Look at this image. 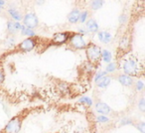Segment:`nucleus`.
Returning <instances> with one entry per match:
<instances>
[{"instance_id": "1", "label": "nucleus", "mask_w": 145, "mask_h": 133, "mask_svg": "<svg viewBox=\"0 0 145 133\" xmlns=\"http://www.w3.org/2000/svg\"><path fill=\"white\" fill-rule=\"evenodd\" d=\"M122 69L125 75L129 77H139L143 75V65L140 61L134 58L125 59L122 65Z\"/></svg>"}, {"instance_id": "2", "label": "nucleus", "mask_w": 145, "mask_h": 133, "mask_svg": "<svg viewBox=\"0 0 145 133\" xmlns=\"http://www.w3.org/2000/svg\"><path fill=\"white\" fill-rule=\"evenodd\" d=\"M86 53L89 63L93 66H97L101 60V50L95 44H89L86 47Z\"/></svg>"}, {"instance_id": "3", "label": "nucleus", "mask_w": 145, "mask_h": 133, "mask_svg": "<svg viewBox=\"0 0 145 133\" xmlns=\"http://www.w3.org/2000/svg\"><path fill=\"white\" fill-rule=\"evenodd\" d=\"M70 43L72 47L78 50H82V49H86L87 44L85 42V39H84L83 35L80 34V33H74V34H71L70 36Z\"/></svg>"}, {"instance_id": "4", "label": "nucleus", "mask_w": 145, "mask_h": 133, "mask_svg": "<svg viewBox=\"0 0 145 133\" xmlns=\"http://www.w3.org/2000/svg\"><path fill=\"white\" fill-rule=\"evenodd\" d=\"M21 123L22 121L20 117H14L6 124L3 133H17L21 128Z\"/></svg>"}, {"instance_id": "5", "label": "nucleus", "mask_w": 145, "mask_h": 133, "mask_svg": "<svg viewBox=\"0 0 145 133\" xmlns=\"http://www.w3.org/2000/svg\"><path fill=\"white\" fill-rule=\"evenodd\" d=\"M37 46V42L35 38H27L25 39L23 42H21L19 44V49H20L22 52H30L32 51L35 47Z\"/></svg>"}, {"instance_id": "6", "label": "nucleus", "mask_w": 145, "mask_h": 133, "mask_svg": "<svg viewBox=\"0 0 145 133\" xmlns=\"http://www.w3.org/2000/svg\"><path fill=\"white\" fill-rule=\"evenodd\" d=\"M38 23L39 20L34 13H28L23 18V24L25 25L26 28H30V29L35 28L38 25Z\"/></svg>"}, {"instance_id": "7", "label": "nucleus", "mask_w": 145, "mask_h": 133, "mask_svg": "<svg viewBox=\"0 0 145 133\" xmlns=\"http://www.w3.org/2000/svg\"><path fill=\"white\" fill-rule=\"evenodd\" d=\"M71 33L69 32H60V33H56V34L53 36L52 38V42L56 45H62L65 44L67 41L70 39Z\"/></svg>"}, {"instance_id": "8", "label": "nucleus", "mask_w": 145, "mask_h": 133, "mask_svg": "<svg viewBox=\"0 0 145 133\" xmlns=\"http://www.w3.org/2000/svg\"><path fill=\"white\" fill-rule=\"evenodd\" d=\"M95 110H97L99 113H101V114L106 115L110 112L111 109H110V107L106 104V103L99 102V103H97V105H95Z\"/></svg>"}, {"instance_id": "9", "label": "nucleus", "mask_w": 145, "mask_h": 133, "mask_svg": "<svg viewBox=\"0 0 145 133\" xmlns=\"http://www.w3.org/2000/svg\"><path fill=\"white\" fill-rule=\"evenodd\" d=\"M118 81L121 83V85H125V87H130V85H132V83H133L132 78L125 75V74H122V75L118 76Z\"/></svg>"}, {"instance_id": "10", "label": "nucleus", "mask_w": 145, "mask_h": 133, "mask_svg": "<svg viewBox=\"0 0 145 133\" xmlns=\"http://www.w3.org/2000/svg\"><path fill=\"white\" fill-rule=\"evenodd\" d=\"M97 36H99V40L101 41V43H105V44L109 43L111 41V39H112L111 34L108 32H106V31H101Z\"/></svg>"}, {"instance_id": "11", "label": "nucleus", "mask_w": 145, "mask_h": 133, "mask_svg": "<svg viewBox=\"0 0 145 133\" xmlns=\"http://www.w3.org/2000/svg\"><path fill=\"white\" fill-rule=\"evenodd\" d=\"M80 10L79 9H74L72 11H71V13L68 15V20L70 23H77L79 21L80 18Z\"/></svg>"}, {"instance_id": "12", "label": "nucleus", "mask_w": 145, "mask_h": 133, "mask_svg": "<svg viewBox=\"0 0 145 133\" xmlns=\"http://www.w3.org/2000/svg\"><path fill=\"white\" fill-rule=\"evenodd\" d=\"M22 28V25L19 22H7V29L10 33H15L18 30H21Z\"/></svg>"}, {"instance_id": "13", "label": "nucleus", "mask_w": 145, "mask_h": 133, "mask_svg": "<svg viewBox=\"0 0 145 133\" xmlns=\"http://www.w3.org/2000/svg\"><path fill=\"white\" fill-rule=\"evenodd\" d=\"M110 81H111V78L105 76V77L101 78V80L97 81V87H101V89H105V87H108V85L110 83Z\"/></svg>"}, {"instance_id": "14", "label": "nucleus", "mask_w": 145, "mask_h": 133, "mask_svg": "<svg viewBox=\"0 0 145 133\" xmlns=\"http://www.w3.org/2000/svg\"><path fill=\"white\" fill-rule=\"evenodd\" d=\"M87 29L89 32L91 33H95L99 30V25H97V21H95L93 19H91L87 22Z\"/></svg>"}, {"instance_id": "15", "label": "nucleus", "mask_w": 145, "mask_h": 133, "mask_svg": "<svg viewBox=\"0 0 145 133\" xmlns=\"http://www.w3.org/2000/svg\"><path fill=\"white\" fill-rule=\"evenodd\" d=\"M21 33H22L23 36H27V37H30V38H33L35 36V32L33 29L30 28H26L25 26H22L21 28Z\"/></svg>"}, {"instance_id": "16", "label": "nucleus", "mask_w": 145, "mask_h": 133, "mask_svg": "<svg viewBox=\"0 0 145 133\" xmlns=\"http://www.w3.org/2000/svg\"><path fill=\"white\" fill-rule=\"evenodd\" d=\"M101 59L103 60V62L105 63H110L111 59H112V56H111V53L107 50H103L101 51Z\"/></svg>"}, {"instance_id": "17", "label": "nucleus", "mask_w": 145, "mask_h": 133, "mask_svg": "<svg viewBox=\"0 0 145 133\" xmlns=\"http://www.w3.org/2000/svg\"><path fill=\"white\" fill-rule=\"evenodd\" d=\"M103 5V1L101 0H95V1H91V7L93 10H97V9L101 8Z\"/></svg>"}, {"instance_id": "18", "label": "nucleus", "mask_w": 145, "mask_h": 133, "mask_svg": "<svg viewBox=\"0 0 145 133\" xmlns=\"http://www.w3.org/2000/svg\"><path fill=\"white\" fill-rule=\"evenodd\" d=\"M9 14H10L11 16H12L13 19L17 20V22H19V21L21 20V15H20V13H19L17 10H15V9H9Z\"/></svg>"}, {"instance_id": "19", "label": "nucleus", "mask_w": 145, "mask_h": 133, "mask_svg": "<svg viewBox=\"0 0 145 133\" xmlns=\"http://www.w3.org/2000/svg\"><path fill=\"white\" fill-rule=\"evenodd\" d=\"M116 70V64L115 63H109L105 68V73H113Z\"/></svg>"}, {"instance_id": "20", "label": "nucleus", "mask_w": 145, "mask_h": 133, "mask_svg": "<svg viewBox=\"0 0 145 133\" xmlns=\"http://www.w3.org/2000/svg\"><path fill=\"white\" fill-rule=\"evenodd\" d=\"M88 16H89V12L88 11H83V12L80 13V18H79V21L81 23H85L86 20H87Z\"/></svg>"}, {"instance_id": "21", "label": "nucleus", "mask_w": 145, "mask_h": 133, "mask_svg": "<svg viewBox=\"0 0 145 133\" xmlns=\"http://www.w3.org/2000/svg\"><path fill=\"white\" fill-rule=\"evenodd\" d=\"M80 102L81 103H87L89 106H91V104H93V100H91V97H88V96H84V97H82L81 99H80Z\"/></svg>"}, {"instance_id": "22", "label": "nucleus", "mask_w": 145, "mask_h": 133, "mask_svg": "<svg viewBox=\"0 0 145 133\" xmlns=\"http://www.w3.org/2000/svg\"><path fill=\"white\" fill-rule=\"evenodd\" d=\"M97 121L99 123H105L108 121V118H107L106 116H105V115H99V116L97 117Z\"/></svg>"}, {"instance_id": "23", "label": "nucleus", "mask_w": 145, "mask_h": 133, "mask_svg": "<svg viewBox=\"0 0 145 133\" xmlns=\"http://www.w3.org/2000/svg\"><path fill=\"white\" fill-rule=\"evenodd\" d=\"M106 76V73L105 72H99V73L95 75V81H99V80H101V78H103V77H105Z\"/></svg>"}, {"instance_id": "24", "label": "nucleus", "mask_w": 145, "mask_h": 133, "mask_svg": "<svg viewBox=\"0 0 145 133\" xmlns=\"http://www.w3.org/2000/svg\"><path fill=\"white\" fill-rule=\"evenodd\" d=\"M138 106L139 108H140L141 111H144L145 110V104H144V98H141L140 101H139L138 103Z\"/></svg>"}, {"instance_id": "25", "label": "nucleus", "mask_w": 145, "mask_h": 133, "mask_svg": "<svg viewBox=\"0 0 145 133\" xmlns=\"http://www.w3.org/2000/svg\"><path fill=\"white\" fill-rule=\"evenodd\" d=\"M128 45H129V42H128V40H127V38H126V37H124V38H123L122 40L120 41V47H121V46H125V47H128Z\"/></svg>"}, {"instance_id": "26", "label": "nucleus", "mask_w": 145, "mask_h": 133, "mask_svg": "<svg viewBox=\"0 0 145 133\" xmlns=\"http://www.w3.org/2000/svg\"><path fill=\"white\" fill-rule=\"evenodd\" d=\"M4 79H5V76H4V73H3V70L0 68V85H2L3 83Z\"/></svg>"}, {"instance_id": "27", "label": "nucleus", "mask_w": 145, "mask_h": 133, "mask_svg": "<svg viewBox=\"0 0 145 133\" xmlns=\"http://www.w3.org/2000/svg\"><path fill=\"white\" fill-rule=\"evenodd\" d=\"M143 87H144V85H143V83L141 81H137L136 83V89L137 91H141V89H143Z\"/></svg>"}, {"instance_id": "28", "label": "nucleus", "mask_w": 145, "mask_h": 133, "mask_svg": "<svg viewBox=\"0 0 145 133\" xmlns=\"http://www.w3.org/2000/svg\"><path fill=\"white\" fill-rule=\"evenodd\" d=\"M144 126H145V124H144V123H143V122H141L140 124H138V125H137V128H138V129H140L141 133H144V131H145Z\"/></svg>"}, {"instance_id": "29", "label": "nucleus", "mask_w": 145, "mask_h": 133, "mask_svg": "<svg viewBox=\"0 0 145 133\" xmlns=\"http://www.w3.org/2000/svg\"><path fill=\"white\" fill-rule=\"evenodd\" d=\"M129 123H131V120L128 118H124L121 120V124L122 125H126V124H129Z\"/></svg>"}, {"instance_id": "30", "label": "nucleus", "mask_w": 145, "mask_h": 133, "mask_svg": "<svg viewBox=\"0 0 145 133\" xmlns=\"http://www.w3.org/2000/svg\"><path fill=\"white\" fill-rule=\"evenodd\" d=\"M126 20H127V17L125 16V15H121V16L119 17V22L120 23H124Z\"/></svg>"}, {"instance_id": "31", "label": "nucleus", "mask_w": 145, "mask_h": 133, "mask_svg": "<svg viewBox=\"0 0 145 133\" xmlns=\"http://www.w3.org/2000/svg\"><path fill=\"white\" fill-rule=\"evenodd\" d=\"M4 5V1H0V7H2Z\"/></svg>"}]
</instances>
